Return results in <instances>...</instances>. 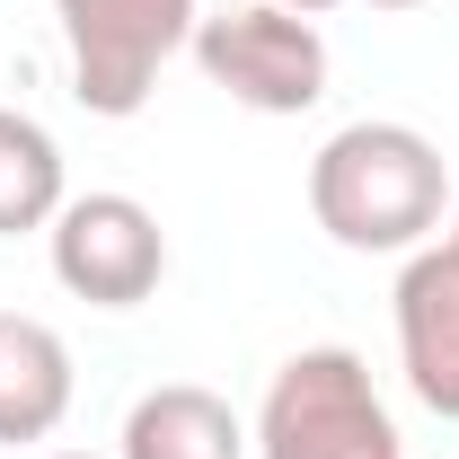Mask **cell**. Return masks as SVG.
I'll list each match as a JSON object with an SVG mask.
<instances>
[{
    "mask_svg": "<svg viewBox=\"0 0 459 459\" xmlns=\"http://www.w3.org/2000/svg\"><path fill=\"white\" fill-rule=\"evenodd\" d=\"M451 204V160L433 133L389 124V115H362L327 133V151L309 160V221L327 230L353 256H415L433 247Z\"/></svg>",
    "mask_w": 459,
    "mask_h": 459,
    "instance_id": "obj_1",
    "label": "cell"
},
{
    "mask_svg": "<svg viewBox=\"0 0 459 459\" xmlns=\"http://www.w3.org/2000/svg\"><path fill=\"white\" fill-rule=\"evenodd\" d=\"M256 459H406L398 415L371 389V362L344 344H300L256 406Z\"/></svg>",
    "mask_w": 459,
    "mask_h": 459,
    "instance_id": "obj_2",
    "label": "cell"
},
{
    "mask_svg": "<svg viewBox=\"0 0 459 459\" xmlns=\"http://www.w3.org/2000/svg\"><path fill=\"white\" fill-rule=\"evenodd\" d=\"M195 18H204L195 0H54L62 54H71V98L107 124L142 115L160 71L195 45Z\"/></svg>",
    "mask_w": 459,
    "mask_h": 459,
    "instance_id": "obj_3",
    "label": "cell"
},
{
    "mask_svg": "<svg viewBox=\"0 0 459 459\" xmlns=\"http://www.w3.org/2000/svg\"><path fill=\"white\" fill-rule=\"evenodd\" d=\"M195 62H204V80L230 107H247V115H309L327 98V36H318V18H291L274 0L195 18Z\"/></svg>",
    "mask_w": 459,
    "mask_h": 459,
    "instance_id": "obj_4",
    "label": "cell"
},
{
    "mask_svg": "<svg viewBox=\"0 0 459 459\" xmlns=\"http://www.w3.org/2000/svg\"><path fill=\"white\" fill-rule=\"evenodd\" d=\"M45 247H54V283L71 300H89V309H142L160 274H169V230L160 212L142 204V195H71L45 230Z\"/></svg>",
    "mask_w": 459,
    "mask_h": 459,
    "instance_id": "obj_5",
    "label": "cell"
},
{
    "mask_svg": "<svg viewBox=\"0 0 459 459\" xmlns=\"http://www.w3.org/2000/svg\"><path fill=\"white\" fill-rule=\"evenodd\" d=\"M398 362L406 389L433 406L442 424H459V247H415L398 274Z\"/></svg>",
    "mask_w": 459,
    "mask_h": 459,
    "instance_id": "obj_6",
    "label": "cell"
},
{
    "mask_svg": "<svg viewBox=\"0 0 459 459\" xmlns=\"http://www.w3.org/2000/svg\"><path fill=\"white\" fill-rule=\"evenodd\" d=\"M62 415H71V344L27 309H0V451L62 433Z\"/></svg>",
    "mask_w": 459,
    "mask_h": 459,
    "instance_id": "obj_7",
    "label": "cell"
},
{
    "mask_svg": "<svg viewBox=\"0 0 459 459\" xmlns=\"http://www.w3.org/2000/svg\"><path fill=\"white\" fill-rule=\"evenodd\" d=\"M115 459H247V424L230 415V398L195 389V380H169V389L133 398Z\"/></svg>",
    "mask_w": 459,
    "mask_h": 459,
    "instance_id": "obj_8",
    "label": "cell"
},
{
    "mask_svg": "<svg viewBox=\"0 0 459 459\" xmlns=\"http://www.w3.org/2000/svg\"><path fill=\"white\" fill-rule=\"evenodd\" d=\"M62 204H71V186H62V142L36 124V115L0 107V238L54 230Z\"/></svg>",
    "mask_w": 459,
    "mask_h": 459,
    "instance_id": "obj_9",
    "label": "cell"
},
{
    "mask_svg": "<svg viewBox=\"0 0 459 459\" xmlns=\"http://www.w3.org/2000/svg\"><path fill=\"white\" fill-rule=\"evenodd\" d=\"M274 9H291V18H318V9H336V0H274Z\"/></svg>",
    "mask_w": 459,
    "mask_h": 459,
    "instance_id": "obj_10",
    "label": "cell"
},
{
    "mask_svg": "<svg viewBox=\"0 0 459 459\" xmlns=\"http://www.w3.org/2000/svg\"><path fill=\"white\" fill-rule=\"evenodd\" d=\"M371 9H424V0H371Z\"/></svg>",
    "mask_w": 459,
    "mask_h": 459,
    "instance_id": "obj_11",
    "label": "cell"
},
{
    "mask_svg": "<svg viewBox=\"0 0 459 459\" xmlns=\"http://www.w3.org/2000/svg\"><path fill=\"white\" fill-rule=\"evenodd\" d=\"M451 247H459V212H451Z\"/></svg>",
    "mask_w": 459,
    "mask_h": 459,
    "instance_id": "obj_12",
    "label": "cell"
},
{
    "mask_svg": "<svg viewBox=\"0 0 459 459\" xmlns=\"http://www.w3.org/2000/svg\"><path fill=\"white\" fill-rule=\"evenodd\" d=\"M54 459H89V451H54Z\"/></svg>",
    "mask_w": 459,
    "mask_h": 459,
    "instance_id": "obj_13",
    "label": "cell"
}]
</instances>
